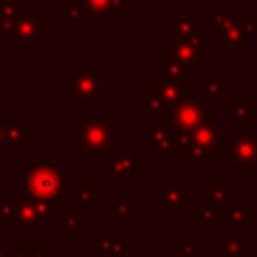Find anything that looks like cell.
Segmentation results:
<instances>
[{
    "mask_svg": "<svg viewBox=\"0 0 257 257\" xmlns=\"http://www.w3.org/2000/svg\"><path fill=\"white\" fill-rule=\"evenodd\" d=\"M24 187L28 193L40 199H48L54 195H64V183L62 177L54 167L48 165H36L32 167L24 177Z\"/></svg>",
    "mask_w": 257,
    "mask_h": 257,
    "instance_id": "1",
    "label": "cell"
},
{
    "mask_svg": "<svg viewBox=\"0 0 257 257\" xmlns=\"http://www.w3.org/2000/svg\"><path fill=\"white\" fill-rule=\"evenodd\" d=\"M80 133H78V149L80 151H98L110 145V131L104 118H80Z\"/></svg>",
    "mask_w": 257,
    "mask_h": 257,
    "instance_id": "2",
    "label": "cell"
},
{
    "mask_svg": "<svg viewBox=\"0 0 257 257\" xmlns=\"http://www.w3.org/2000/svg\"><path fill=\"white\" fill-rule=\"evenodd\" d=\"M193 141V147L189 151V157L193 153H199L195 159H201V153H207V159H213V151L217 149V145L221 143V135H219V126L215 122L205 120L203 124H199L191 137Z\"/></svg>",
    "mask_w": 257,
    "mask_h": 257,
    "instance_id": "3",
    "label": "cell"
},
{
    "mask_svg": "<svg viewBox=\"0 0 257 257\" xmlns=\"http://www.w3.org/2000/svg\"><path fill=\"white\" fill-rule=\"evenodd\" d=\"M209 116H211V108H205L199 100H189L177 106L173 120L181 131H195L199 124L209 120Z\"/></svg>",
    "mask_w": 257,
    "mask_h": 257,
    "instance_id": "4",
    "label": "cell"
},
{
    "mask_svg": "<svg viewBox=\"0 0 257 257\" xmlns=\"http://www.w3.org/2000/svg\"><path fill=\"white\" fill-rule=\"evenodd\" d=\"M181 42H177V44H173V54H175V58L177 60H181V62H185L187 66H191V68H199V66H203V52L199 50V44H197V40H193V38H179Z\"/></svg>",
    "mask_w": 257,
    "mask_h": 257,
    "instance_id": "5",
    "label": "cell"
},
{
    "mask_svg": "<svg viewBox=\"0 0 257 257\" xmlns=\"http://www.w3.org/2000/svg\"><path fill=\"white\" fill-rule=\"evenodd\" d=\"M249 159H257L255 143L241 139L235 143V167H249Z\"/></svg>",
    "mask_w": 257,
    "mask_h": 257,
    "instance_id": "6",
    "label": "cell"
},
{
    "mask_svg": "<svg viewBox=\"0 0 257 257\" xmlns=\"http://www.w3.org/2000/svg\"><path fill=\"white\" fill-rule=\"evenodd\" d=\"M86 6H90V10L94 12H104L112 8V0H86Z\"/></svg>",
    "mask_w": 257,
    "mask_h": 257,
    "instance_id": "7",
    "label": "cell"
}]
</instances>
